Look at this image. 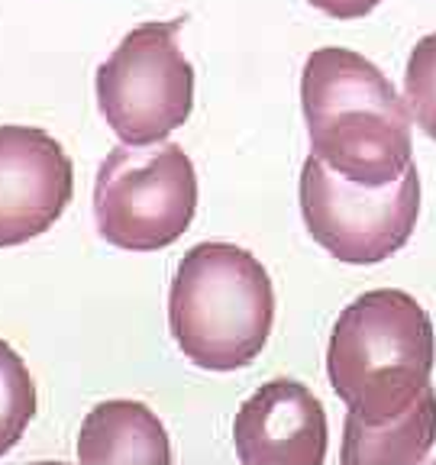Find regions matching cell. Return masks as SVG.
<instances>
[{
	"instance_id": "1",
	"label": "cell",
	"mask_w": 436,
	"mask_h": 465,
	"mask_svg": "<svg viewBox=\"0 0 436 465\" xmlns=\"http://www.w3.org/2000/svg\"><path fill=\"white\" fill-rule=\"evenodd\" d=\"M311 153L359 188H385L414 165L411 107L385 72L342 45L307 55L301 74Z\"/></svg>"
},
{
	"instance_id": "2",
	"label": "cell",
	"mask_w": 436,
	"mask_h": 465,
	"mask_svg": "<svg viewBox=\"0 0 436 465\" xmlns=\"http://www.w3.org/2000/svg\"><path fill=\"white\" fill-rule=\"evenodd\" d=\"M433 323L407 291H365L336 317L327 378L352 420L385 423L411 411L433 388Z\"/></svg>"
},
{
	"instance_id": "3",
	"label": "cell",
	"mask_w": 436,
	"mask_h": 465,
	"mask_svg": "<svg viewBox=\"0 0 436 465\" xmlns=\"http://www.w3.org/2000/svg\"><path fill=\"white\" fill-rule=\"evenodd\" d=\"M275 323V288L259 259L233 242L188 249L168 291V327L188 362L236 371L255 362Z\"/></svg>"
},
{
	"instance_id": "4",
	"label": "cell",
	"mask_w": 436,
	"mask_h": 465,
	"mask_svg": "<svg viewBox=\"0 0 436 465\" xmlns=\"http://www.w3.org/2000/svg\"><path fill=\"white\" fill-rule=\"evenodd\" d=\"M178 29L182 20L139 23L97 68V107L124 145L165 143L194 110V68Z\"/></svg>"
},
{
	"instance_id": "5",
	"label": "cell",
	"mask_w": 436,
	"mask_h": 465,
	"mask_svg": "<svg viewBox=\"0 0 436 465\" xmlns=\"http://www.w3.org/2000/svg\"><path fill=\"white\" fill-rule=\"evenodd\" d=\"M197 213V172L178 143L139 153L116 145L94 182L101 240L126 252H159L184 236Z\"/></svg>"
},
{
	"instance_id": "6",
	"label": "cell",
	"mask_w": 436,
	"mask_h": 465,
	"mask_svg": "<svg viewBox=\"0 0 436 465\" xmlns=\"http://www.w3.org/2000/svg\"><path fill=\"white\" fill-rule=\"evenodd\" d=\"M301 217L311 240L346 265H378L411 242L421 217V174L411 165L385 188H359L317 155L301 168Z\"/></svg>"
},
{
	"instance_id": "7",
	"label": "cell",
	"mask_w": 436,
	"mask_h": 465,
	"mask_svg": "<svg viewBox=\"0 0 436 465\" xmlns=\"http://www.w3.org/2000/svg\"><path fill=\"white\" fill-rule=\"evenodd\" d=\"M74 194V165L39 126H0V249L23 246L58 223Z\"/></svg>"
},
{
	"instance_id": "8",
	"label": "cell",
	"mask_w": 436,
	"mask_h": 465,
	"mask_svg": "<svg viewBox=\"0 0 436 465\" xmlns=\"http://www.w3.org/2000/svg\"><path fill=\"white\" fill-rule=\"evenodd\" d=\"M327 443V411L294 378H272L255 388L233 420L240 465H323Z\"/></svg>"
},
{
	"instance_id": "9",
	"label": "cell",
	"mask_w": 436,
	"mask_h": 465,
	"mask_svg": "<svg viewBox=\"0 0 436 465\" xmlns=\"http://www.w3.org/2000/svg\"><path fill=\"white\" fill-rule=\"evenodd\" d=\"M78 465H172V443L153 407L101 401L81 423Z\"/></svg>"
},
{
	"instance_id": "10",
	"label": "cell",
	"mask_w": 436,
	"mask_h": 465,
	"mask_svg": "<svg viewBox=\"0 0 436 465\" xmlns=\"http://www.w3.org/2000/svg\"><path fill=\"white\" fill-rule=\"evenodd\" d=\"M436 443V388L385 423H342L340 465H421Z\"/></svg>"
},
{
	"instance_id": "11",
	"label": "cell",
	"mask_w": 436,
	"mask_h": 465,
	"mask_svg": "<svg viewBox=\"0 0 436 465\" xmlns=\"http://www.w3.org/2000/svg\"><path fill=\"white\" fill-rule=\"evenodd\" d=\"M36 417V381L10 342L0 340V456L23 440Z\"/></svg>"
},
{
	"instance_id": "12",
	"label": "cell",
	"mask_w": 436,
	"mask_h": 465,
	"mask_svg": "<svg viewBox=\"0 0 436 465\" xmlns=\"http://www.w3.org/2000/svg\"><path fill=\"white\" fill-rule=\"evenodd\" d=\"M407 107L417 126L436 139V33H427L407 58Z\"/></svg>"
},
{
	"instance_id": "13",
	"label": "cell",
	"mask_w": 436,
	"mask_h": 465,
	"mask_svg": "<svg viewBox=\"0 0 436 465\" xmlns=\"http://www.w3.org/2000/svg\"><path fill=\"white\" fill-rule=\"evenodd\" d=\"M307 4L333 20H359V16H369L382 0H307Z\"/></svg>"
}]
</instances>
